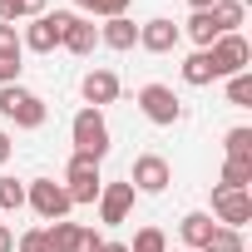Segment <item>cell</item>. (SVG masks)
<instances>
[{
    "instance_id": "obj_28",
    "label": "cell",
    "mask_w": 252,
    "mask_h": 252,
    "mask_svg": "<svg viewBox=\"0 0 252 252\" xmlns=\"http://www.w3.org/2000/svg\"><path fill=\"white\" fill-rule=\"evenodd\" d=\"M0 60H20V35H15V25H0Z\"/></svg>"
},
{
    "instance_id": "obj_21",
    "label": "cell",
    "mask_w": 252,
    "mask_h": 252,
    "mask_svg": "<svg viewBox=\"0 0 252 252\" xmlns=\"http://www.w3.org/2000/svg\"><path fill=\"white\" fill-rule=\"evenodd\" d=\"M188 35H193V45H198V50H208V45L218 40V30H213L208 10H193V20H188Z\"/></svg>"
},
{
    "instance_id": "obj_15",
    "label": "cell",
    "mask_w": 252,
    "mask_h": 252,
    "mask_svg": "<svg viewBox=\"0 0 252 252\" xmlns=\"http://www.w3.org/2000/svg\"><path fill=\"white\" fill-rule=\"evenodd\" d=\"M213 213H188L183 222H178V232H183V247H193V252H203L208 247V237H213Z\"/></svg>"
},
{
    "instance_id": "obj_3",
    "label": "cell",
    "mask_w": 252,
    "mask_h": 252,
    "mask_svg": "<svg viewBox=\"0 0 252 252\" xmlns=\"http://www.w3.org/2000/svg\"><path fill=\"white\" fill-rule=\"evenodd\" d=\"M25 203L45 218V222H64L69 218V193H64V183H55V178H35L30 188H25Z\"/></svg>"
},
{
    "instance_id": "obj_16",
    "label": "cell",
    "mask_w": 252,
    "mask_h": 252,
    "mask_svg": "<svg viewBox=\"0 0 252 252\" xmlns=\"http://www.w3.org/2000/svg\"><path fill=\"white\" fill-rule=\"evenodd\" d=\"M242 15H247V5H242V0H218V5L208 10V20H213V30H218V35H237Z\"/></svg>"
},
{
    "instance_id": "obj_5",
    "label": "cell",
    "mask_w": 252,
    "mask_h": 252,
    "mask_svg": "<svg viewBox=\"0 0 252 252\" xmlns=\"http://www.w3.org/2000/svg\"><path fill=\"white\" fill-rule=\"evenodd\" d=\"M213 218H218V227H242V222H252V198H247V188H213Z\"/></svg>"
},
{
    "instance_id": "obj_22",
    "label": "cell",
    "mask_w": 252,
    "mask_h": 252,
    "mask_svg": "<svg viewBox=\"0 0 252 252\" xmlns=\"http://www.w3.org/2000/svg\"><path fill=\"white\" fill-rule=\"evenodd\" d=\"M227 104H237V109H247V104H252V74H247V69L227 79Z\"/></svg>"
},
{
    "instance_id": "obj_2",
    "label": "cell",
    "mask_w": 252,
    "mask_h": 252,
    "mask_svg": "<svg viewBox=\"0 0 252 252\" xmlns=\"http://www.w3.org/2000/svg\"><path fill=\"white\" fill-rule=\"evenodd\" d=\"M69 139H74V154H84V158L99 163L109 154V124H104V114L99 109H79L74 124H69Z\"/></svg>"
},
{
    "instance_id": "obj_36",
    "label": "cell",
    "mask_w": 252,
    "mask_h": 252,
    "mask_svg": "<svg viewBox=\"0 0 252 252\" xmlns=\"http://www.w3.org/2000/svg\"><path fill=\"white\" fill-rule=\"evenodd\" d=\"M183 252H193V247H183Z\"/></svg>"
},
{
    "instance_id": "obj_23",
    "label": "cell",
    "mask_w": 252,
    "mask_h": 252,
    "mask_svg": "<svg viewBox=\"0 0 252 252\" xmlns=\"http://www.w3.org/2000/svg\"><path fill=\"white\" fill-rule=\"evenodd\" d=\"M203 252H242V232H232V227H213V237H208Z\"/></svg>"
},
{
    "instance_id": "obj_14",
    "label": "cell",
    "mask_w": 252,
    "mask_h": 252,
    "mask_svg": "<svg viewBox=\"0 0 252 252\" xmlns=\"http://www.w3.org/2000/svg\"><path fill=\"white\" fill-rule=\"evenodd\" d=\"M99 40H104L109 50H134V45H139V25H134L129 15H114V20H104Z\"/></svg>"
},
{
    "instance_id": "obj_31",
    "label": "cell",
    "mask_w": 252,
    "mask_h": 252,
    "mask_svg": "<svg viewBox=\"0 0 252 252\" xmlns=\"http://www.w3.org/2000/svg\"><path fill=\"white\" fill-rule=\"evenodd\" d=\"M99 247H104V237H99V232H89V227H84V232H79V252H99Z\"/></svg>"
},
{
    "instance_id": "obj_25",
    "label": "cell",
    "mask_w": 252,
    "mask_h": 252,
    "mask_svg": "<svg viewBox=\"0 0 252 252\" xmlns=\"http://www.w3.org/2000/svg\"><path fill=\"white\" fill-rule=\"evenodd\" d=\"M129 252H168V242H163V232H158V227H139Z\"/></svg>"
},
{
    "instance_id": "obj_9",
    "label": "cell",
    "mask_w": 252,
    "mask_h": 252,
    "mask_svg": "<svg viewBox=\"0 0 252 252\" xmlns=\"http://www.w3.org/2000/svg\"><path fill=\"white\" fill-rule=\"evenodd\" d=\"M55 15H60V45H64L69 55H94L99 30H94L84 15H69V10H55Z\"/></svg>"
},
{
    "instance_id": "obj_13",
    "label": "cell",
    "mask_w": 252,
    "mask_h": 252,
    "mask_svg": "<svg viewBox=\"0 0 252 252\" xmlns=\"http://www.w3.org/2000/svg\"><path fill=\"white\" fill-rule=\"evenodd\" d=\"M178 35H183V30H178L173 20H149V25H139V45H144L149 55H168V50L178 45Z\"/></svg>"
},
{
    "instance_id": "obj_7",
    "label": "cell",
    "mask_w": 252,
    "mask_h": 252,
    "mask_svg": "<svg viewBox=\"0 0 252 252\" xmlns=\"http://www.w3.org/2000/svg\"><path fill=\"white\" fill-rule=\"evenodd\" d=\"M208 55H213V64H218V79L227 74H242L247 69V60H252V50H247V40L242 35H218L213 45H208Z\"/></svg>"
},
{
    "instance_id": "obj_6",
    "label": "cell",
    "mask_w": 252,
    "mask_h": 252,
    "mask_svg": "<svg viewBox=\"0 0 252 252\" xmlns=\"http://www.w3.org/2000/svg\"><path fill=\"white\" fill-rule=\"evenodd\" d=\"M139 109H144L154 124H163V129L183 119V104H178V94H173L168 84H144V89H139Z\"/></svg>"
},
{
    "instance_id": "obj_33",
    "label": "cell",
    "mask_w": 252,
    "mask_h": 252,
    "mask_svg": "<svg viewBox=\"0 0 252 252\" xmlns=\"http://www.w3.org/2000/svg\"><path fill=\"white\" fill-rule=\"evenodd\" d=\"M5 158H10V134L0 129V163H5Z\"/></svg>"
},
{
    "instance_id": "obj_18",
    "label": "cell",
    "mask_w": 252,
    "mask_h": 252,
    "mask_svg": "<svg viewBox=\"0 0 252 252\" xmlns=\"http://www.w3.org/2000/svg\"><path fill=\"white\" fill-rule=\"evenodd\" d=\"M79 222H55V227H45V247L50 252H79Z\"/></svg>"
},
{
    "instance_id": "obj_29",
    "label": "cell",
    "mask_w": 252,
    "mask_h": 252,
    "mask_svg": "<svg viewBox=\"0 0 252 252\" xmlns=\"http://www.w3.org/2000/svg\"><path fill=\"white\" fill-rule=\"evenodd\" d=\"M20 252H50L45 247V227H30V232H20V242H15Z\"/></svg>"
},
{
    "instance_id": "obj_30",
    "label": "cell",
    "mask_w": 252,
    "mask_h": 252,
    "mask_svg": "<svg viewBox=\"0 0 252 252\" xmlns=\"http://www.w3.org/2000/svg\"><path fill=\"white\" fill-rule=\"evenodd\" d=\"M0 84H20V60H0Z\"/></svg>"
},
{
    "instance_id": "obj_10",
    "label": "cell",
    "mask_w": 252,
    "mask_h": 252,
    "mask_svg": "<svg viewBox=\"0 0 252 252\" xmlns=\"http://www.w3.org/2000/svg\"><path fill=\"white\" fill-rule=\"evenodd\" d=\"M79 94H84L89 109H104V104L119 99V74H114V69H89V74L79 79Z\"/></svg>"
},
{
    "instance_id": "obj_34",
    "label": "cell",
    "mask_w": 252,
    "mask_h": 252,
    "mask_svg": "<svg viewBox=\"0 0 252 252\" xmlns=\"http://www.w3.org/2000/svg\"><path fill=\"white\" fill-rule=\"evenodd\" d=\"M188 5H193V10H213V5H218V0H188Z\"/></svg>"
},
{
    "instance_id": "obj_35",
    "label": "cell",
    "mask_w": 252,
    "mask_h": 252,
    "mask_svg": "<svg viewBox=\"0 0 252 252\" xmlns=\"http://www.w3.org/2000/svg\"><path fill=\"white\" fill-rule=\"evenodd\" d=\"M99 252H129V247H124V242H104Z\"/></svg>"
},
{
    "instance_id": "obj_19",
    "label": "cell",
    "mask_w": 252,
    "mask_h": 252,
    "mask_svg": "<svg viewBox=\"0 0 252 252\" xmlns=\"http://www.w3.org/2000/svg\"><path fill=\"white\" fill-rule=\"evenodd\" d=\"M35 20V15H45V0H0V25H15V20Z\"/></svg>"
},
{
    "instance_id": "obj_32",
    "label": "cell",
    "mask_w": 252,
    "mask_h": 252,
    "mask_svg": "<svg viewBox=\"0 0 252 252\" xmlns=\"http://www.w3.org/2000/svg\"><path fill=\"white\" fill-rule=\"evenodd\" d=\"M0 252H15V232H10L5 222H0Z\"/></svg>"
},
{
    "instance_id": "obj_12",
    "label": "cell",
    "mask_w": 252,
    "mask_h": 252,
    "mask_svg": "<svg viewBox=\"0 0 252 252\" xmlns=\"http://www.w3.org/2000/svg\"><path fill=\"white\" fill-rule=\"evenodd\" d=\"M60 45V15H35V25L25 30L20 50H35V55H50Z\"/></svg>"
},
{
    "instance_id": "obj_27",
    "label": "cell",
    "mask_w": 252,
    "mask_h": 252,
    "mask_svg": "<svg viewBox=\"0 0 252 252\" xmlns=\"http://www.w3.org/2000/svg\"><path fill=\"white\" fill-rule=\"evenodd\" d=\"M20 203H25V183L0 178V208H20Z\"/></svg>"
},
{
    "instance_id": "obj_26",
    "label": "cell",
    "mask_w": 252,
    "mask_h": 252,
    "mask_svg": "<svg viewBox=\"0 0 252 252\" xmlns=\"http://www.w3.org/2000/svg\"><path fill=\"white\" fill-rule=\"evenodd\" d=\"M227 158H252V129H227Z\"/></svg>"
},
{
    "instance_id": "obj_4",
    "label": "cell",
    "mask_w": 252,
    "mask_h": 252,
    "mask_svg": "<svg viewBox=\"0 0 252 252\" xmlns=\"http://www.w3.org/2000/svg\"><path fill=\"white\" fill-rule=\"evenodd\" d=\"M64 193H69V203H94L99 198V188H104V178H99V163L94 158H84V154H74L69 158V168H64Z\"/></svg>"
},
{
    "instance_id": "obj_1",
    "label": "cell",
    "mask_w": 252,
    "mask_h": 252,
    "mask_svg": "<svg viewBox=\"0 0 252 252\" xmlns=\"http://www.w3.org/2000/svg\"><path fill=\"white\" fill-rule=\"evenodd\" d=\"M0 114L15 119V129H40V124L50 119L45 99L30 94V89H20V84H0Z\"/></svg>"
},
{
    "instance_id": "obj_8",
    "label": "cell",
    "mask_w": 252,
    "mask_h": 252,
    "mask_svg": "<svg viewBox=\"0 0 252 252\" xmlns=\"http://www.w3.org/2000/svg\"><path fill=\"white\" fill-rule=\"evenodd\" d=\"M129 183H134V193H163V188L173 183V168H168V158H158V154H144V158H134V173H129Z\"/></svg>"
},
{
    "instance_id": "obj_20",
    "label": "cell",
    "mask_w": 252,
    "mask_h": 252,
    "mask_svg": "<svg viewBox=\"0 0 252 252\" xmlns=\"http://www.w3.org/2000/svg\"><path fill=\"white\" fill-rule=\"evenodd\" d=\"M247 183H252V158H227L218 188H247Z\"/></svg>"
},
{
    "instance_id": "obj_11",
    "label": "cell",
    "mask_w": 252,
    "mask_h": 252,
    "mask_svg": "<svg viewBox=\"0 0 252 252\" xmlns=\"http://www.w3.org/2000/svg\"><path fill=\"white\" fill-rule=\"evenodd\" d=\"M129 208H134V183H104L99 188V218L109 227L129 218Z\"/></svg>"
},
{
    "instance_id": "obj_24",
    "label": "cell",
    "mask_w": 252,
    "mask_h": 252,
    "mask_svg": "<svg viewBox=\"0 0 252 252\" xmlns=\"http://www.w3.org/2000/svg\"><path fill=\"white\" fill-rule=\"evenodd\" d=\"M79 10H89V15H104V20H114V15H124L129 10V0H74Z\"/></svg>"
},
{
    "instance_id": "obj_17",
    "label": "cell",
    "mask_w": 252,
    "mask_h": 252,
    "mask_svg": "<svg viewBox=\"0 0 252 252\" xmlns=\"http://www.w3.org/2000/svg\"><path fill=\"white\" fill-rule=\"evenodd\" d=\"M213 79H218V64H213V55H208V50H198V55H188V60H183V84L203 89V84H213Z\"/></svg>"
}]
</instances>
